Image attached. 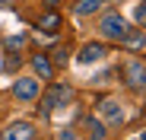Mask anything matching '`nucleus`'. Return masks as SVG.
Segmentation results:
<instances>
[{
  "instance_id": "obj_8",
  "label": "nucleus",
  "mask_w": 146,
  "mask_h": 140,
  "mask_svg": "<svg viewBox=\"0 0 146 140\" xmlns=\"http://www.w3.org/2000/svg\"><path fill=\"white\" fill-rule=\"evenodd\" d=\"M32 67H35V73H41V80H51L54 77V64L48 61V54H35L32 57Z\"/></svg>"
},
{
  "instance_id": "obj_2",
  "label": "nucleus",
  "mask_w": 146,
  "mask_h": 140,
  "mask_svg": "<svg viewBox=\"0 0 146 140\" xmlns=\"http://www.w3.org/2000/svg\"><path fill=\"white\" fill-rule=\"evenodd\" d=\"M70 96H73V92H70V86H51V89H48V96L41 99L38 111H41V115H48V111H51V108H57V105H67V102H70Z\"/></svg>"
},
{
  "instance_id": "obj_11",
  "label": "nucleus",
  "mask_w": 146,
  "mask_h": 140,
  "mask_svg": "<svg viewBox=\"0 0 146 140\" xmlns=\"http://www.w3.org/2000/svg\"><path fill=\"white\" fill-rule=\"evenodd\" d=\"M99 10H102V0H80V3H76V13H80V16L99 13Z\"/></svg>"
},
{
  "instance_id": "obj_6",
  "label": "nucleus",
  "mask_w": 146,
  "mask_h": 140,
  "mask_svg": "<svg viewBox=\"0 0 146 140\" xmlns=\"http://www.w3.org/2000/svg\"><path fill=\"white\" fill-rule=\"evenodd\" d=\"M99 111L105 115L108 124H121V121H124V111H121V105H117L114 99H102V102H99Z\"/></svg>"
},
{
  "instance_id": "obj_12",
  "label": "nucleus",
  "mask_w": 146,
  "mask_h": 140,
  "mask_svg": "<svg viewBox=\"0 0 146 140\" xmlns=\"http://www.w3.org/2000/svg\"><path fill=\"white\" fill-rule=\"evenodd\" d=\"M133 19L140 22V26H146V0H143V3H137V7H133Z\"/></svg>"
},
{
  "instance_id": "obj_13",
  "label": "nucleus",
  "mask_w": 146,
  "mask_h": 140,
  "mask_svg": "<svg viewBox=\"0 0 146 140\" xmlns=\"http://www.w3.org/2000/svg\"><path fill=\"white\" fill-rule=\"evenodd\" d=\"M67 48H54V64H67Z\"/></svg>"
},
{
  "instance_id": "obj_5",
  "label": "nucleus",
  "mask_w": 146,
  "mask_h": 140,
  "mask_svg": "<svg viewBox=\"0 0 146 140\" xmlns=\"http://www.w3.org/2000/svg\"><path fill=\"white\" fill-rule=\"evenodd\" d=\"M3 140H35V127L29 121H16L3 131Z\"/></svg>"
},
{
  "instance_id": "obj_1",
  "label": "nucleus",
  "mask_w": 146,
  "mask_h": 140,
  "mask_svg": "<svg viewBox=\"0 0 146 140\" xmlns=\"http://www.w3.org/2000/svg\"><path fill=\"white\" fill-rule=\"evenodd\" d=\"M99 32L105 38H111V41H124L127 32H130V26H127V19L121 16V13H105L102 22H99Z\"/></svg>"
},
{
  "instance_id": "obj_3",
  "label": "nucleus",
  "mask_w": 146,
  "mask_h": 140,
  "mask_svg": "<svg viewBox=\"0 0 146 140\" xmlns=\"http://www.w3.org/2000/svg\"><path fill=\"white\" fill-rule=\"evenodd\" d=\"M38 89H41V86H38L35 77H19V80L13 83V96H16L19 102H32V99L38 96Z\"/></svg>"
},
{
  "instance_id": "obj_7",
  "label": "nucleus",
  "mask_w": 146,
  "mask_h": 140,
  "mask_svg": "<svg viewBox=\"0 0 146 140\" xmlns=\"http://www.w3.org/2000/svg\"><path fill=\"white\" fill-rule=\"evenodd\" d=\"M102 57H105V45H99V41L83 45V51H80V64H95V61H102Z\"/></svg>"
},
{
  "instance_id": "obj_4",
  "label": "nucleus",
  "mask_w": 146,
  "mask_h": 140,
  "mask_svg": "<svg viewBox=\"0 0 146 140\" xmlns=\"http://www.w3.org/2000/svg\"><path fill=\"white\" fill-rule=\"evenodd\" d=\"M124 77H127V86H133V89L146 86V67H143V61H127Z\"/></svg>"
},
{
  "instance_id": "obj_9",
  "label": "nucleus",
  "mask_w": 146,
  "mask_h": 140,
  "mask_svg": "<svg viewBox=\"0 0 146 140\" xmlns=\"http://www.w3.org/2000/svg\"><path fill=\"white\" fill-rule=\"evenodd\" d=\"M38 29H44V32H57V29H60V16H57V13H44V16L38 19Z\"/></svg>"
},
{
  "instance_id": "obj_14",
  "label": "nucleus",
  "mask_w": 146,
  "mask_h": 140,
  "mask_svg": "<svg viewBox=\"0 0 146 140\" xmlns=\"http://www.w3.org/2000/svg\"><path fill=\"white\" fill-rule=\"evenodd\" d=\"M57 140H76V134H73V131H60Z\"/></svg>"
},
{
  "instance_id": "obj_16",
  "label": "nucleus",
  "mask_w": 146,
  "mask_h": 140,
  "mask_svg": "<svg viewBox=\"0 0 146 140\" xmlns=\"http://www.w3.org/2000/svg\"><path fill=\"white\" fill-rule=\"evenodd\" d=\"M140 140H146V131H143V137H140Z\"/></svg>"
},
{
  "instance_id": "obj_15",
  "label": "nucleus",
  "mask_w": 146,
  "mask_h": 140,
  "mask_svg": "<svg viewBox=\"0 0 146 140\" xmlns=\"http://www.w3.org/2000/svg\"><path fill=\"white\" fill-rule=\"evenodd\" d=\"M48 3H60V0H48Z\"/></svg>"
},
{
  "instance_id": "obj_10",
  "label": "nucleus",
  "mask_w": 146,
  "mask_h": 140,
  "mask_svg": "<svg viewBox=\"0 0 146 140\" xmlns=\"http://www.w3.org/2000/svg\"><path fill=\"white\" fill-rule=\"evenodd\" d=\"M86 131H89L92 140H102V137H105V124H102L99 118H86Z\"/></svg>"
}]
</instances>
